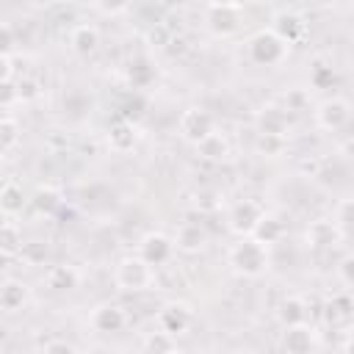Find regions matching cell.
Masks as SVG:
<instances>
[{
    "label": "cell",
    "mask_w": 354,
    "mask_h": 354,
    "mask_svg": "<svg viewBox=\"0 0 354 354\" xmlns=\"http://www.w3.org/2000/svg\"><path fill=\"white\" fill-rule=\"evenodd\" d=\"M61 191L58 188H53V185H41V188H36V194H33V199H30V205H33V210L36 213H44V216H53L58 207H61Z\"/></svg>",
    "instance_id": "obj_27"
},
{
    "label": "cell",
    "mask_w": 354,
    "mask_h": 354,
    "mask_svg": "<svg viewBox=\"0 0 354 354\" xmlns=\"http://www.w3.org/2000/svg\"><path fill=\"white\" fill-rule=\"evenodd\" d=\"M44 285L55 293H69L80 285V271L69 263H58V266H50L47 274H44Z\"/></svg>",
    "instance_id": "obj_15"
},
{
    "label": "cell",
    "mask_w": 354,
    "mask_h": 354,
    "mask_svg": "<svg viewBox=\"0 0 354 354\" xmlns=\"http://www.w3.org/2000/svg\"><path fill=\"white\" fill-rule=\"evenodd\" d=\"M144 351L147 354H171V351H177V346H174V337L171 335H166V332H152L147 340H144Z\"/></svg>",
    "instance_id": "obj_32"
},
{
    "label": "cell",
    "mask_w": 354,
    "mask_h": 354,
    "mask_svg": "<svg viewBox=\"0 0 354 354\" xmlns=\"http://www.w3.org/2000/svg\"><path fill=\"white\" fill-rule=\"evenodd\" d=\"M304 241L310 249H335L343 241V230L335 218H315L307 224Z\"/></svg>",
    "instance_id": "obj_10"
},
{
    "label": "cell",
    "mask_w": 354,
    "mask_h": 354,
    "mask_svg": "<svg viewBox=\"0 0 354 354\" xmlns=\"http://www.w3.org/2000/svg\"><path fill=\"white\" fill-rule=\"evenodd\" d=\"M124 77H127V83H130V88L133 91H147L152 83H155V77H158V72H155V64L149 61V58H133L130 64H127V72H124Z\"/></svg>",
    "instance_id": "obj_18"
},
{
    "label": "cell",
    "mask_w": 354,
    "mask_h": 354,
    "mask_svg": "<svg viewBox=\"0 0 354 354\" xmlns=\"http://www.w3.org/2000/svg\"><path fill=\"white\" fill-rule=\"evenodd\" d=\"M39 354H77V351H75V346L66 343V340H47Z\"/></svg>",
    "instance_id": "obj_39"
},
{
    "label": "cell",
    "mask_w": 354,
    "mask_h": 354,
    "mask_svg": "<svg viewBox=\"0 0 354 354\" xmlns=\"http://www.w3.org/2000/svg\"><path fill=\"white\" fill-rule=\"evenodd\" d=\"M177 130H180V136L188 141V144H199V141H205L210 133H216V119H213V113L210 111H205V108H185L183 113H180V122H177Z\"/></svg>",
    "instance_id": "obj_5"
},
{
    "label": "cell",
    "mask_w": 354,
    "mask_h": 354,
    "mask_svg": "<svg viewBox=\"0 0 354 354\" xmlns=\"http://www.w3.org/2000/svg\"><path fill=\"white\" fill-rule=\"evenodd\" d=\"M337 277H340V282H343L346 288H354V254L340 257V263H337Z\"/></svg>",
    "instance_id": "obj_37"
},
{
    "label": "cell",
    "mask_w": 354,
    "mask_h": 354,
    "mask_svg": "<svg viewBox=\"0 0 354 354\" xmlns=\"http://www.w3.org/2000/svg\"><path fill=\"white\" fill-rule=\"evenodd\" d=\"M144 108H147L144 94H141V91H133V94L124 100V105H122V119H127V122L136 124V122L144 116Z\"/></svg>",
    "instance_id": "obj_33"
},
{
    "label": "cell",
    "mask_w": 354,
    "mask_h": 354,
    "mask_svg": "<svg viewBox=\"0 0 354 354\" xmlns=\"http://www.w3.org/2000/svg\"><path fill=\"white\" fill-rule=\"evenodd\" d=\"M335 66L329 64V61H315L313 66H310V83H313V88H332V83H335Z\"/></svg>",
    "instance_id": "obj_30"
},
{
    "label": "cell",
    "mask_w": 354,
    "mask_h": 354,
    "mask_svg": "<svg viewBox=\"0 0 354 354\" xmlns=\"http://www.w3.org/2000/svg\"><path fill=\"white\" fill-rule=\"evenodd\" d=\"M69 47H72L77 55L94 53V50L100 47V30H97V25H91V22L75 25V28L69 30Z\"/></svg>",
    "instance_id": "obj_21"
},
{
    "label": "cell",
    "mask_w": 354,
    "mask_h": 354,
    "mask_svg": "<svg viewBox=\"0 0 354 354\" xmlns=\"http://www.w3.org/2000/svg\"><path fill=\"white\" fill-rule=\"evenodd\" d=\"M324 315H326V321H329L332 326H346V324H351V321H354V296L346 293V290L335 293V296L326 301Z\"/></svg>",
    "instance_id": "obj_16"
},
{
    "label": "cell",
    "mask_w": 354,
    "mask_h": 354,
    "mask_svg": "<svg viewBox=\"0 0 354 354\" xmlns=\"http://www.w3.org/2000/svg\"><path fill=\"white\" fill-rule=\"evenodd\" d=\"M313 113H315V124H318L321 130L335 133V130H340V127L351 119V105H348L343 97H326L324 102L315 105Z\"/></svg>",
    "instance_id": "obj_8"
},
{
    "label": "cell",
    "mask_w": 354,
    "mask_h": 354,
    "mask_svg": "<svg viewBox=\"0 0 354 354\" xmlns=\"http://www.w3.org/2000/svg\"><path fill=\"white\" fill-rule=\"evenodd\" d=\"M19 260H22L25 266H33V268L47 266V260H50V246H47V241H25V246H22V252H19Z\"/></svg>",
    "instance_id": "obj_28"
},
{
    "label": "cell",
    "mask_w": 354,
    "mask_h": 354,
    "mask_svg": "<svg viewBox=\"0 0 354 354\" xmlns=\"http://www.w3.org/2000/svg\"><path fill=\"white\" fill-rule=\"evenodd\" d=\"M17 91H19V102H30V100H36L41 94L39 83L33 77H25V75L17 80Z\"/></svg>",
    "instance_id": "obj_36"
},
{
    "label": "cell",
    "mask_w": 354,
    "mask_h": 354,
    "mask_svg": "<svg viewBox=\"0 0 354 354\" xmlns=\"http://www.w3.org/2000/svg\"><path fill=\"white\" fill-rule=\"evenodd\" d=\"M307 105H310V97H307V91L304 88H290L288 94H285V111L288 113H299V111H307Z\"/></svg>",
    "instance_id": "obj_34"
},
{
    "label": "cell",
    "mask_w": 354,
    "mask_h": 354,
    "mask_svg": "<svg viewBox=\"0 0 354 354\" xmlns=\"http://www.w3.org/2000/svg\"><path fill=\"white\" fill-rule=\"evenodd\" d=\"M28 296H30V290H28V285L22 279H14V277H6L3 279V285H0V307L6 313L22 310L25 301H28Z\"/></svg>",
    "instance_id": "obj_20"
},
{
    "label": "cell",
    "mask_w": 354,
    "mask_h": 354,
    "mask_svg": "<svg viewBox=\"0 0 354 354\" xmlns=\"http://www.w3.org/2000/svg\"><path fill=\"white\" fill-rule=\"evenodd\" d=\"M25 241H22V227L14 221V218H6L3 227H0V252L6 257H17L22 252Z\"/></svg>",
    "instance_id": "obj_25"
},
{
    "label": "cell",
    "mask_w": 354,
    "mask_h": 354,
    "mask_svg": "<svg viewBox=\"0 0 354 354\" xmlns=\"http://www.w3.org/2000/svg\"><path fill=\"white\" fill-rule=\"evenodd\" d=\"M17 141H19V124L11 113H3V122H0V149H3V155H8Z\"/></svg>",
    "instance_id": "obj_31"
},
{
    "label": "cell",
    "mask_w": 354,
    "mask_h": 354,
    "mask_svg": "<svg viewBox=\"0 0 354 354\" xmlns=\"http://www.w3.org/2000/svg\"><path fill=\"white\" fill-rule=\"evenodd\" d=\"M171 354H180V351H171Z\"/></svg>",
    "instance_id": "obj_43"
},
{
    "label": "cell",
    "mask_w": 354,
    "mask_h": 354,
    "mask_svg": "<svg viewBox=\"0 0 354 354\" xmlns=\"http://www.w3.org/2000/svg\"><path fill=\"white\" fill-rule=\"evenodd\" d=\"M335 221L340 224V230H354V199H343L335 210Z\"/></svg>",
    "instance_id": "obj_35"
},
{
    "label": "cell",
    "mask_w": 354,
    "mask_h": 354,
    "mask_svg": "<svg viewBox=\"0 0 354 354\" xmlns=\"http://www.w3.org/2000/svg\"><path fill=\"white\" fill-rule=\"evenodd\" d=\"M263 216H266V210H263L257 202L241 199V202L232 205V210H230V216H227V224H230V230H232L238 238H249V235L254 232V227L260 224Z\"/></svg>",
    "instance_id": "obj_7"
},
{
    "label": "cell",
    "mask_w": 354,
    "mask_h": 354,
    "mask_svg": "<svg viewBox=\"0 0 354 354\" xmlns=\"http://www.w3.org/2000/svg\"><path fill=\"white\" fill-rule=\"evenodd\" d=\"M254 124H257V133L263 136H279V138H288V130H290V113L282 108V105H263L254 116Z\"/></svg>",
    "instance_id": "obj_11"
},
{
    "label": "cell",
    "mask_w": 354,
    "mask_h": 354,
    "mask_svg": "<svg viewBox=\"0 0 354 354\" xmlns=\"http://www.w3.org/2000/svg\"><path fill=\"white\" fill-rule=\"evenodd\" d=\"M163 39H166V28L158 22V25L149 30V41H158V44H163Z\"/></svg>",
    "instance_id": "obj_41"
},
{
    "label": "cell",
    "mask_w": 354,
    "mask_h": 354,
    "mask_svg": "<svg viewBox=\"0 0 354 354\" xmlns=\"http://www.w3.org/2000/svg\"><path fill=\"white\" fill-rule=\"evenodd\" d=\"M113 282L119 290H127V293L149 290L155 285V268L144 263L138 254H124L113 268Z\"/></svg>",
    "instance_id": "obj_3"
},
{
    "label": "cell",
    "mask_w": 354,
    "mask_h": 354,
    "mask_svg": "<svg viewBox=\"0 0 354 354\" xmlns=\"http://www.w3.org/2000/svg\"><path fill=\"white\" fill-rule=\"evenodd\" d=\"M25 194H22V185L19 183H14V180H8L3 188H0V210H3V216L6 218H14L17 213H22V207H25Z\"/></svg>",
    "instance_id": "obj_24"
},
{
    "label": "cell",
    "mask_w": 354,
    "mask_h": 354,
    "mask_svg": "<svg viewBox=\"0 0 354 354\" xmlns=\"http://www.w3.org/2000/svg\"><path fill=\"white\" fill-rule=\"evenodd\" d=\"M271 30H274L279 39H285L288 44H296V41H301V36H304V30H307V22H304L299 14H293V11H279V14L274 17Z\"/></svg>",
    "instance_id": "obj_17"
},
{
    "label": "cell",
    "mask_w": 354,
    "mask_h": 354,
    "mask_svg": "<svg viewBox=\"0 0 354 354\" xmlns=\"http://www.w3.org/2000/svg\"><path fill=\"white\" fill-rule=\"evenodd\" d=\"M277 318H279V324H282L285 329L307 324V304H304V299H299V296L282 299V304H279V310H277Z\"/></svg>",
    "instance_id": "obj_22"
},
{
    "label": "cell",
    "mask_w": 354,
    "mask_h": 354,
    "mask_svg": "<svg viewBox=\"0 0 354 354\" xmlns=\"http://www.w3.org/2000/svg\"><path fill=\"white\" fill-rule=\"evenodd\" d=\"M14 102H19V91H17V80H8V83H3V88H0V105H3V111L8 113Z\"/></svg>",
    "instance_id": "obj_38"
},
{
    "label": "cell",
    "mask_w": 354,
    "mask_h": 354,
    "mask_svg": "<svg viewBox=\"0 0 354 354\" xmlns=\"http://www.w3.org/2000/svg\"><path fill=\"white\" fill-rule=\"evenodd\" d=\"M196 155L202 160H210V163H221L230 158V141L221 136V133H210L205 141L196 144Z\"/></svg>",
    "instance_id": "obj_23"
},
{
    "label": "cell",
    "mask_w": 354,
    "mask_h": 354,
    "mask_svg": "<svg viewBox=\"0 0 354 354\" xmlns=\"http://www.w3.org/2000/svg\"><path fill=\"white\" fill-rule=\"evenodd\" d=\"M0 64H3V83L14 80V55H3Z\"/></svg>",
    "instance_id": "obj_40"
},
{
    "label": "cell",
    "mask_w": 354,
    "mask_h": 354,
    "mask_svg": "<svg viewBox=\"0 0 354 354\" xmlns=\"http://www.w3.org/2000/svg\"><path fill=\"white\" fill-rule=\"evenodd\" d=\"M254 149H257V155H263V158H279V155H285V149H288V138L257 133V138H254Z\"/></svg>",
    "instance_id": "obj_29"
},
{
    "label": "cell",
    "mask_w": 354,
    "mask_h": 354,
    "mask_svg": "<svg viewBox=\"0 0 354 354\" xmlns=\"http://www.w3.org/2000/svg\"><path fill=\"white\" fill-rule=\"evenodd\" d=\"M205 243H207V230L202 227V221H183L174 232V249H180L185 254L202 252Z\"/></svg>",
    "instance_id": "obj_12"
},
{
    "label": "cell",
    "mask_w": 354,
    "mask_h": 354,
    "mask_svg": "<svg viewBox=\"0 0 354 354\" xmlns=\"http://www.w3.org/2000/svg\"><path fill=\"white\" fill-rule=\"evenodd\" d=\"M282 235H285V224H282L277 216H271V213H266V216L260 218V224L254 227V232H252V238H254V241H260L263 246L277 243Z\"/></svg>",
    "instance_id": "obj_26"
},
{
    "label": "cell",
    "mask_w": 354,
    "mask_h": 354,
    "mask_svg": "<svg viewBox=\"0 0 354 354\" xmlns=\"http://www.w3.org/2000/svg\"><path fill=\"white\" fill-rule=\"evenodd\" d=\"M108 147H111V152H116V155H124V152H130L136 144H138V130H136V124L133 122H127V119H116V122H111V127H108Z\"/></svg>",
    "instance_id": "obj_14"
},
{
    "label": "cell",
    "mask_w": 354,
    "mask_h": 354,
    "mask_svg": "<svg viewBox=\"0 0 354 354\" xmlns=\"http://www.w3.org/2000/svg\"><path fill=\"white\" fill-rule=\"evenodd\" d=\"M205 22L213 36H232L243 25V3H210L205 6Z\"/></svg>",
    "instance_id": "obj_4"
},
{
    "label": "cell",
    "mask_w": 354,
    "mask_h": 354,
    "mask_svg": "<svg viewBox=\"0 0 354 354\" xmlns=\"http://www.w3.org/2000/svg\"><path fill=\"white\" fill-rule=\"evenodd\" d=\"M144 263H149L152 268L163 266L171 260L174 254V238L163 235V232H147L141 241H138V252H136Z\"/></svg>",
    "instance_id": "obj_9"
},
{
    "label": "cell",
    "mask_w": 354,
    "mask_h": 354,
    "mask_svg": "<svg viewBox=\"0 0 354 354\" xmlns=\"http://www.w3.org/2000/svg\"><path fill=\"white\" fill-rule=\"evenodd\" d=\"M290 53V44L279 39L271 28H263L246 39V58L257 66H279Z\"/></svg>",
    "instance_id": "obj_1"
},
{
    "label": "cell",
    "mask_w": 354,
    "mask_h": 354,
    "mask_svg": "<svg viewBox=\"0 0 354 354\" xmlns=\"http://www.w3.org/2000/svg\"><path fill=\"white\" fill-rule=\"evenodd\" d=\"M230 266L241 274V277H260L266 274L268 268V246H263L260 241H254L252 235L249 238H238L232 246H230Z\"/></svg>",
    "instance_id": "obj_2"
},
{
    "label": "cell",
    "mask_w": 354,
    "mask_h": 354,
    "mask_svg": "<svg viewBox=\"0 0 354 354\" xmlns=\"http://www.w3.org/2000/svg\"><path fill=\"white\" fill-rule=\"evenodd\" d=\"M343 354H354V335L346 340V346H343Z\"/></svg>",
    "instance_id": "obj_42"
},
{
    "label": "cell",
    "mask_w": 354,
    "mask_h": 354,
    "mask_svg": "<svg viewBox=\"0 0 354 354\" xmlns=\"http://www.w3.org/2000/svg\"><path fill=\"white\" fill-rule=\"evenodd\" d=\"M88 324H91L94 332L113 335V332H122V329H124L127 315H124V310H122L119 304H100V307L91 313Z\"/></svg>",
    "instance_id": "obj_13"
},
{
    "label": "cell",
    "mask_w": 354,
    "mask_h": 354,
    "mask_svg": "<svg viewBox=\"0 0 354 354\" xmlns=\"http://www.w3.org/2000/svg\"><path fill=\"white\" fill-rule=\"evenodd\" d=\"M313 346H315V332L310 324L285 329V337H282L285 354H313Z\"/></svg>",
    "instance_id": "obj_19"
},
{
    "label": "cell",
    "mask_w": 354,
    "mask_h": 354,
    "mask_svg": "<svg viewBox=\"0 0 354 354\" xmlns=\"http://www.w3.org/2000/svg\"><path fill=\"white\" fill-rule=\"evenodd\" d=\"M191 324H194V310L185 301H169L158 313V329L171 335V337L185 335L191 329Z\"/></svg>",
    "instance_id": "obj_6"
}]
</instances>
